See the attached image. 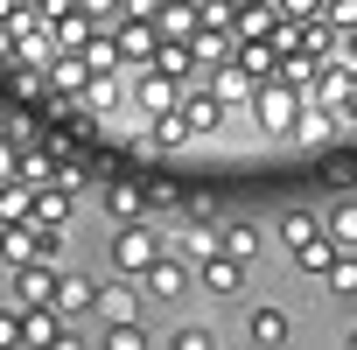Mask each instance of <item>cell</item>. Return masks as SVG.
Here are the masks:
<instances>
[{"label":"cell","mask_w":357,"mask_h":350,"mask_svg":"<svg viewBox=\"0 0 357 350\" xmlns=\"http://www.w3.org/2000/svg\"><path fill=\"white\" fill-rule=\"evenodd\" d=\"M168 204H183L168 183H105V197H98V211H105L112 225H140V218H154V211H168Z\"/></svg>","instance_id":"6da1fadb"},{"label":"cell","mask_w":357,"mask_h":350,"mask_svg":"<svg viewBox=\"0 0 357 350\" xmlns=\"http://www.w3.org/2000/svg\"><path fill=\"white\" fill-rule=\"evenodd\" d=\"M245 112L259 119V133H266V140H287V126H294V112H301V91H294L287 77H259V84H252V98H245Z\"/></svg>","instance_id":"7a4b0ae2"},{"label":"cell","mask_w":357,"mask_h":350,"mask_svg":"<svg viewBox=\"0 0 357 350\" xmlns=\"http://www.w3.org/2000/svg\"><path fill=\"white\" fill-rule=\"evenodd\" d=\"M56 252H63V231L56 225H36V218H8V225H0V259H8V266L56 259Z\"/></svg>","instance_id":"3957f363"},{"label":"cell","mask_w":357,"mask_h":350,"mask_svg":"<svg viewBox=\"0 0 357 350\" xmlns=\"http://www.w3.org/2000/svg\"><path fill=\"white\" fill-rule=\"evenodd\" d=\"M161 252H168V245H161L154 218H140V225H119V231H112V252H105V259H112V273L140 280V273H147V266H154Z\"/></svg>","instance_id":"277c9868"},{"label":"cell","mask_w":357,"mask_h":350,"mask_svg":"<svg viewBox=\"0 0 357 350\" xmlns=\"http://www.w3.org/2000/svg\"><path fill=\"white\" fill-rule=\"evenodd\" d=\"M225 112H231V105H225L204 77H197V84H183V98H175V119L190 126V140H211V133L225 126Z\"/></svg>","instance_id":"5b68a950"},{"label":"cell","mask_w":357,"mask_h":350,"mask_svg":"<svg viewBox=\"0 0 357 350\" xmlns=\"http://www.w3.org/2000/svg\"><path fill=\"white\" fill-rule=\"evenodd\" d=\"M105 36H112V50H119V63H126V70H140V63L154 56V43H161L154 15H119V22H105Z\"/></svg>","instance_id":"8992f818"},{"label":"cell","mask_w":357,"mask_h":350,"mask_svg":"<svg viewBox=\"0 0 357 350\" xmlns=\"http://www.w3.org/2000/svg\"><path fill=\"white\" fill-rule=\"evenodd\" d=\"M343 133H357V126H350L343 112H322V105H308V98H301V112H294V126H287V140H294V147H336Z\"/></svg>","instance_id":"52a82bcc"},{"label":"cell","mask_w":357,"mask_h":350,"mask_svg":"<svg viewBox=\"0 0 357 350\" xmlns=\"http://www.w3.org/2000/svg\"><path fill=\"white\" fill-rule=\"evenodd\" d=\"M147 70H161L168 84H197V77H204V56H197V43H183V36H161L154 56H147Z\"/></svg>","instance_id":"ba28073f"},{"label":"cell","mask_w":357,"mask_h":350,"mask_svg":"<svg viewBox=\"0 0 357 350\" xmlns=\"http://www.w3.org/2000/svg\"><path fill=\"white\" fill-rule=\"evenodd\" d=\"M43 84H50V98H84V84H91V63H84V50H56L50 63H43Z\"/></svg>","instance_id":"9c48e42d"},{"label":"cell","mask_w":357,"mask_h":350,"mask_svg":"<svg viewBox=\"0 0 357 350\" xmlns=\"http://www.w3.org/2000/svg\"><path fill=\"white\" fill-rule=\"evenodd\" d=\"M190 280H197V266L183 259V252H161L147 273H140V287H147V301H175V294H190Z\"/></svg>","instance_id":"30bf717a"},{"label":"cell","mask_w":357,"mask_h":350,"mask_svg":"<svg viewBox=\"0 0 357 350\" xmlns=\"http://www.w3.org/2000/svg\"><path fill=\"white\" fill-rule=\"evenodd\" d=\"M15 308H56V259L15 266Z\"/></svg>","instance_id":"8fae6325"},{"label":"cell","mask_w":357,"mask_h":350,"mask_svg":"<svg viewBox=\"0 0 357 350\" xmlns=\"http://www.w3.org/2000/svg\"><path fill=\"white\" fill-rule=\"evenodd\" d=\"M175 98H183V84H168L161 70L140 63V77H133V112H140V119H161V112H175Z\"/></svg>","instance_id":"7c38bea8"},{"label":"cell","mask_w":357,"mask_h":350,"mask_svg":"<svg viewBox=\"0 0 357 350\" xmlns=\"http://www.w3.org/2000/svg\"><path fill=\"white\" fill-rule=\"evenodd\" d=\"M98 308V280H84L77 266H56V315L70 322V315H91Z\"/></svg>","instance_id":"4fadbf2b"},{"label":"cell","mask_w":357,"mask_h":350,"mask_svg":"<svg viewBox=\"0 0 357 350\" xmlns=\"http://www.w3.org/2000/svg\"><path fill=\"white\" fill-rule=\"evenodd\" d=\"M70 211H77V190H63V183H36V197H29V218L36 225H70Z\"/></svg>","instance_id":"5bb4252c"},{"label":"cell","mask_w":357,"mask_h":350,"mask_svg":"<svg viewBox=\"0 0 357 350\" xmlns=\"http://www.w3.org/2000/svg\"><path fill=\"white\" fill-rule=\"evenodd\" d=\"M218 252H231V259L252 266V259L266 252V231H259L252 218H225V225H218Z\"/></svg>","instance_id":"9a60e30c"},{"label":"cell","mask_w":357,"mask_h":350,"mask_svg":"<svg viewBox=\"0 0 357 350\" xmlns=\"http://www.w3.org/2000/svg\"><path fill=\"white\" fill-rule=\"evenodd\" d=\"M245 273H252L245 259H231V252H211V259L197 266V287H204V294H238V287H245Z\"/></svg>","instance_id":"2e32d148"},{"label":"cell","mask_w":357,"mask_h":350,"mask_svg":"<svg viewBox=\"0 0 357 350\" xmlns=\"http://www.w3.org/2000/svg\"><path fill=\"white\" fill-rule=\"evenodd\" d=\"M231 63L259 84V77H273V63H280V50L266 43V36H245V43H231Z\"/></svg>","instance_id":"e0dca14e"},{"label":"cell","mask_w":357,"mask_h":350,"mask_svg":"<svg viewBox=\"0 0 357 350\" xmlns=\"http://www.w3.org/2000/svg\"><path fill=\"white\" fill-rule=\"evenodd\" d=\"M204 84H211L225 105H245V98H252V77H245L231 56H225V63H204Z\"/></svg>","instance_id":"ac0fdd59"},{"label":"cell","mask_w":357,"mask_h":350,"mask_svg":"<svg viewBox=\"0 0 357 350\" xmlns=\"http://www.w3.org/2000/svg\"><path fill=\"white\" fill-rule=\"evenodd\" d=\"M154 343V329L140 322V315H119V322H98V350H147Z\"/></svg>","instance_id":"d6986e66"},{"label":"cell","mask_w":357,"mask_h":350,"mask_svg":"<svg viewBox=\"0 0 357 350\" xmlns=\"http://www.w3.org/2000/svg\"><path fill=\"white\" fill-rule=\"evenodd\" d=\"M287 336H294L287 308H273V301H266V308H252V315H245V343H287Z\"/></svg>","instance_id":"ffe728a7"},{"label":"cell","mask_w":357,"mask_h":350,"mask_svg":"<svg viewBox=\"0 0 357 350\" xmlns=\"http://www.w3.org/2000/svg\"><path fill=\"white\" fill-rule=\"evenodd\" d=\"M98 29H105V22H98V15H84V8H70L63 22H50V36H56V50H84V43H91Z\"/></svg>","instance_id":"44dd1931"},{"label":"cell","mask_w":357,"mask_h":350,"mask_svg":"<svg viewBox=\"0 0 357 350\" xmlns=\"http://www.w3.org/2000/svg\"><path fill=\"white\" fill-rule=\"evenodd\" d=\"M91 315H105V322H119V315H140V294H133V280H126V273H119V280H105Z\"/></svg>","instance_id":"7402d4cb"},{"label":"cell","mask_w":357,"mask_h":350,"mask_svg":"<svg viewBox=\"0 0 357 350\" xmlns=\"http://www.w3.org/2000/svg\"><path fill=\"white\" fill-rule=\"evenodd\" d=\"M63 329H70V322H63L56 308H22V343L43 350V343H63Z\"/></svg>","instance_id":"603a6c76"},{"label":"cell","mask_w":357,"mask_h":350,"mask_svg":"<svg viewBox=\"0 0 357 350\" xmlns=\"http://www.w3.org/2000/svg\"><path fill=\"white\" fill-rule=\"evenodd\" d=\"M315 280H322L329 294H357V245H336V252H329V266H322Z\"/></svg>","instance_id":"cb8c5ba5"},{"label":"cell","mask_w":357,"mask_h":350,"mask_svg":"<svg viewBox=\"0 0 357 350\" xmlns=\"http://www.w3.org/2000/svg\"><path fill=\"white\" fill-rule=\"evenodd\" d=\"M168 252H183L190 266H204L211 252H218V225H183V231H175V245Z\"/></svg>","instance_id":"d4e9b609"},{"label":"cell","mask_w":357,"mask_h":350,"mask_svg":"<svg viewBox=\"0 0 357 350\" xmlns=\"http://www.w3.org/2000/svg\"><path fill=\"white\" fill-rule=\"evenodd\" d=\"M154 29L190 43V36H197V0H161V8H154Z\"/></svg>","instance_id":"484cf974"},{"label":"cell","mask_w":357,"mask_h":350,"mask_svg":"<svg viewBox=\"0 0 357 350\" xmlns=\"http://www.w3.org/2000/svg\"><path fill=\"white\" fill-rule=\"evenodd\" d=\"M315 231H322V218H315L308 204H294V211H280V245H287V252H294V245H308Z\"/></svg>","instance_id":"4316f807"},{"label":"cell","mask_w":357,"mask_h":350,"mask_svg":"<svg viewBox=\"0 0 357 350\" xmlns=\"http://www.w3.org/2000/svg\"><path fill=\"white\" fill-rule=\"evenodd\" d=\"M329 252H336V238H329V231H315L308 245H294V266H301V273H322V266H329Z\"/></svg>","instance_id":"83f0119b"},{"label":"cell","mask_w":357,"mask_h":350,"mask_svg":"<svg viewBox=\"0 0 357 350\" xmlns=\"http://www.w3.org/2000/svg\"><path fill=\"white\" fill-rule=\"evenodd\" d=\"M329 238H336V245H357V197H343V204L329 211Z\"/></svg>","instance_id":"f1b7e54d"},{"label":"cell","mask_w":357,"mask_h":350,"mask_svg":"<svg viewBox=\"0 0 357 350\" xmlns=\"http://www.w3.org/2000/svg\"><path fill=\"white\" fill-rule=\"evenodd\" d=\"M29 183H22V175H15V183H0V225H8V218H29Z\"/></svg>","instance_id":"f546056e"},{"label":"cell","mask_w":357,"mask_h":350,"mask_svg":"<svg viewBox=\"0 0 357 350\" xmlns=\"http://www.w3.org/2000/svg\"><path fill=\"white\" fill-rule=\"evenodd\" d=\"M322 22L343 36V29H357V0H322Z\"/></svg>","instance_id":"4dcf8cb0"},{"label":"cell","mask_w":357,"mask_h":350,"mask_svg":"<svg viewBox=\"0 0 357 350\" xmlns=\"http://www.w3.org/2000/svg\"><path fill=\"white\" fill-rule=\"evenodd\" d=\"M273 15H280V22H315L322 0H273Z\"/></svg>","instance_id":"1f68e13d"},{"label":"cell","mask_w":357,"mask_h":350,"mask_svg":"<svg viewBox=\"0 0 357 350\" xmlns=\"http://www.w3.org/2000/svg\"><path fill=\"white\" fill-rule=\"evenodd\" d=\"M22 343V308H0V350Z\"/></svg>","instance_id":"d6a6232c"},{"label":"cell","mask_w":357,"mask_h":350,"mask_svg":"<svg viewBox=\"0 0 357 350\" xmlns=\"http://www.w3.org/2000/svg\"><path fill=\"white\" fill-rule=\"evenodd\" d=\"M168 343H175V350H211V343H218V336H211V329H175V336H168Z\"/></svg>","instance_id":"836d02e7"},{"label":"cell","mask_w":357,"mask_h":350,"mask_svg":"<svg viewBox=\"0 0 357 350\" xmlns=\"http://www.w3.org/2000/svg\"><path fill=\"white\" fill-rule=\"evenodd\" d=\"M15 154H22V140L0 133V183H15Z\"/></svg>","instance_id":"e575fe53"},{"label":"cell","mask_w":357,"mask_h":350,"mask_svg":"<svg viewBox=\"0 0 357 350\" xmlns=\"http://www.w3.org/2000/svg\"><path fill=\"white\" fill-rule=\"evenodd\" d=\"M29 8H36V15H43V22H63V15H70V8H77V0H29Z\"/></svg>","instance_id":"d590c367"},{"label":"cell","mask_w":357,"mask_h":350,"mask_svg":"<svg viewBox=\"0 0 357 350\" xmlns=\"http://www.w3.org/2000/svg\"><path fill=\"white\" fill-rule=\"evenodd\" d=\"M77 8H84V15H98V22H112V15H119V0H77Z\"/></svg>","instance_id":"8d00e7d4"},{"label":"cell","mask_w":357,"mask_h":350,"mask_svg":"<svg viewBox=\"0 0 357 350\" xmlns=\"http://www.w3.org/2000/svg\"><path fill=\"white\" fill-rule=\"evenodd\" d=\"M336 56H343V63L357 70V29H343V43H336Z\"/></svg>","instance_id":"74e56055"},{"label":"cell","mask_w":357,"mask_h":350,"mask_svg":"<svg viewBox=\"0 0 357 350\" xmlns=\"http://www.w3.org/2000/svg\"><path fill=\"white\" fill-rule=\"evenodd\" d=\"M154 8H161V0H119V15H154ZM119 15H112V22H119Z\"/></svg>","instance_id":"f35d334b"},{"label":"cell","mask_w":357,"mask_h":350,"mask_svg":"<svg viewBox=\"0 0 357 350\" xmlns=\"http://www.w3.org/2000/svg\"><path fill=\"white\" fill-rule=\"evenodd\" d=\"M343 119L357 126V77H350V98H343Z\"/></svg>","instance_id":"ab89813d"},{"label":"cell","mask_w":357,"mask_h":350,"mask_svg":"<svg viewBox=\"0 0 357 350\" xmlns=\"http://www.w3.org/2000/svg\"><path fill=\"white\" fill-rule=\"evenodd\" d=\"M15 8H22V0H0V22H8V15H15Z\"/></svg>","instance_id":"60d3db41"},{"label":"cell","mask_w":357,"mask_h":350,"mask_svg":"<svg viewBox=\"0 0 357 350\" xmlns=\"http://www.w3.org/2000/svg\"><path fill=\"white\" fill-rule=\"evenodd\" d=\"M0 119H8V91H0Z\"/></svg>","instance_id":"b9f144b4"},{"label":"cell","mask_w":357,"mask_h":350,"mask_svg":"<svg viewBox=\"0 0 357 350\" xmlns=\"http://www.w3.org/2000/svg\"><path fill=\"white\" fill-rule=\"evenodd\" d=\"M22 8H29V0H22Z\"/></svg>","instance_id":"7bdbcfd3"}]
</instances>
